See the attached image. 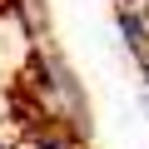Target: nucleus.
Masks as SVG:
<instances>
[{
	"mask_svg": "<svg viewBox=\"0 0 149 149\" xmlns=\"http://www.w3.org/2000/svg\"><path fill=\"white\" fill-rule=\"evenodd\" d=\"M40 95H45V114H60L70 129H90V104H85L80 85H74V74L55 55L40 60Z\"/></svg>",
	"mask_w": 149,
	"mask_h": 149,
	"instance_id": "f257e3e1",
	"label": "nucleus"
},
{
	"mask_svg": "<svg viewBox=\"0 0 149 149\" xmlns=\"http://www.w3.org/2000/svg\"><path fill=\"white\" fill-rule=\"evenodd\" d=\"M139 65H144V80H149V55H144V60H139Z\"/></svg>",
	"mask_w": 149,
	"mask_h": 149,
	"instance_id": "f03ea898",
	"label": "nucleus"
}]
</instances>
